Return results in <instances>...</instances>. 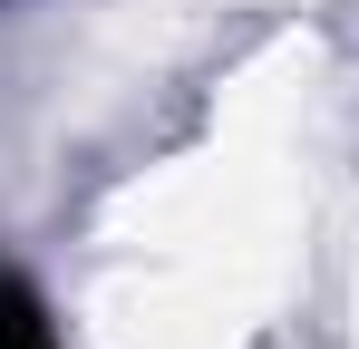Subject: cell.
I'll return each mask as SVG.
<instances>
[{"instance_id": "6da1fadb", "label": "cell", "mask_w": 359, "mask_h": 349, "mask_svg": "<svg viewBox=\"0 0 359 349\" xmlns=\"http://www.w3.org/2000/svg\"><path fill=\"white\" fill-rule=\"evenodd\" d=\"M0 349H59V330H49V310L29 301V291L0 272Z\"/></svg>"}]
</instances>
